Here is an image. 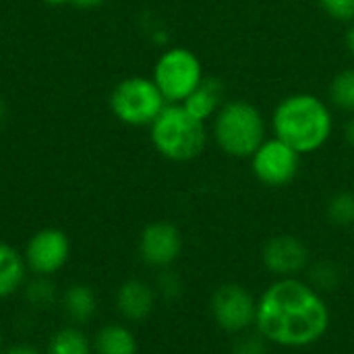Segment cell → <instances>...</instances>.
Returning <instances> with one entry per match:
<instances>
[{"label":"cell","mask_w":354,"mask_h":354,"mask_svg":"<svg viewBox=\"0 0 354 354\" xmlns=\"http://www.w3.org/2000/svg\"><path fill=\"white\" fill-rule=\"evenodd\" d=\"M0 348H2V334H0Z\"/></svg>","instance_id":"obj_31"},{"label":"cell","mask_w":354,"mask_h":354,"mask_svg":"<svg viewBox=\"0 0 354 354\" xmlns=\"http://www.w3.org/2000/svg\"><path fill=\"white\" fill-rule=\"evenodd\" d=\"M307 274H309L307 282H309L315 290H319L322 295L334 292V290L342 284V280H344L342 268H340L338 263L330 261V259H322V261L311 263V266L307 268Z\"/></svg>","instance_id":"obj_17"},{"label":"cell","mask_w":354,"mask_h":354,"mask_svg":"<svg viewBox=\"0 0 354 354\" xmlns=\"http://www.w3.org/2000/svg\"><path fill=\"white\" fill-rule=\"evenodd\" d=\"M216 145L230 158H251L266 141V118L261 110L247 100H230L214 116Z\"/></svg>","instance_id":"obj_4"},{"label":"cell","mask_w":354,"mask_h":354,"mask_svg":"<svg viewBox=\"0 0 354 354\" xmlns=\"http://www.w3.org/2000/svg\"><path fill=\"white\" fill-rule=\"evenodd\" d=\"M183 253V234L172 222H151L139 236V255L149 268L166 270Z\"/></svg>","instance_id":"obj_10"},{"label":"cell","mask_w":354,"mask_h":354,"mask_svg":"<svg viewBox=\"0 0 354 354\" xmlns=\"http://www.w3.org/2000/svg\"><path fill=\"white\" fill-rule=\"evenodd\" d=\"M48 6H62V4H68L71 0H44Z\"/></svg>","instance_id":"obj_30"},{"label":"cell","mask_w":354,"mask_h":354,"mask_svg":"<svg viewBox=\"0 0 354 354\" xmlns=\"http://www.w3.org/2000/svg\"><path fill=\"white\" fill-rule=\"evenodd\" d=\"M116 307L127 322H143L156 307V290L143 280H127L116 292Z\"/></svg>","instance_id":"obj_12"},{"label":"cell","mask_w":354,"mask_h":354,"mask_svg":"<svg viewBox=\"0 0 354 354\" xmlns=\"http://www.w3.org/2000/svg\"><path fill=\"white\" fill-rule=\"evenodd\" d=\"M209 311L214 324L222 332L239 336L255 328L257 299L247 286L239 282H226L214 290Z\"/></svg>","instance_id":"obj_7"},{"label":"cell","mask_w":354,"mask_h":354,"mask_svg":"<svg viewBox=\"0 0 354 354\" xmlns=\"http://www.w3.org/2000/svg\"><path fill=\"white\" fill-rule=\"evenodd\" d=\"M263 268L276 278H299L311 266V251L297 234H276L261 249Z\"/></svg>","instance_id":"obj_9"},{"label":"cell","mask_w":354,"mask_h":354,"mask_svg":"<svg viewBox=\"0 0 354 354\" xmlns=\"http://www.w3.org/2000/svg\"><path fill=\"white\" fill-rule=\"evenodd\" d=\"M106 0H71V4L79 6V8H95L100 4H104Z\"/></svg>","instance_id":"obj_27"},{"label":"cell","mask_w":354,"mask_h":354,"mask_svg":"<svg viewBox=\"0 0 354 354\" xmlns=\"http://www.w3.org/2000/svg\"><path fill=\"white\" fill-rule=\"evenodd\" d=\"M68 236L58 228H44L29 239L23 257L31 272L37 276H50L68 261Z\"/></svg>","instance_id":"obj_11"},{"label":"cell","mask_w":354,"mask_h":354,"mask_svg":"<svg viewBox=\"0 0 354 354\" xmlns=\"http://www.w3.org/2000/svg\"><path fill=\"white\" fill-rule=\"evenodd\" d=\"M97 301L93 288L87 284H73L64 292V311L75 324H85L95 315Z\"/></svg>","instance_id":"obj_16"},{"label":"cell","mask_w":354,"mask_h":354,"mask_svg":"<svg viewBox=\"0 0 354 354\" xmlns=\"http://www.w3.org/2000/svg\"><path fill=\"white\" fill-rule=\"evenodd\" d=\"M4 354H39L35 348L27 346V344H19V346H12L10 351H6Z\"/></svg>","instance_id":"obj_28"},{"label":"cell","mask_w":354,"mask_h":354,"mask_svg":"<svg viewBox=\"0 0 354 354\" xmlns=\"http://www.w3.org/2000/svg\"><path fill=\"white\" fill-rule=\"evenodd\" d=\"M332 326L326 297L301 278H276L257 299L255 330L280 348H309Z\"/></svg>","instance_id":"obj_1"},{"label":"cell","mask_w":354,"mask_h":354,"mask_svg":"<svg viewBox=\"0 0 354 354\" xmlns=\"http://www.w3.org/2000/svg\"><path fill=\"white\" fill-rule=\"evenodd\" d=\"M25 257H21L10 245L0 241V299L15 295L25 280Z\"/></svg>","instance_id":"obj_14"},{"label":"cell","mask_w":354,"mask_h":354,"mask_svg":"<svg viewBox=\"0 0 354 354\" xmlns=\"http://www.w3.org/2000/svg\"><path fill=\"white\" fill-rule=\"evenodd\" d=\"M330 100L342 112L354 114V68H344L332 79Z\"/></svg>","instance_id":"obj_19"},{"label":"cell","mask_w":354,"mask_h":354,"mask_svg":"<svg viewBox=\"0 0 354 354\" xmlns=\"http://www.w3.org/2000/svg\"><path fill=\"white\" fill-rule=\"evenodd\" d=\"M222 95H224V87H222V81L220 79H214V77H205L201 81V85L183 102L185 110L189 114H193L197 120L201 122H207L209 118L216 116V112L220 110V106L224 104L222 102Z\"/></svg>","instance_id":"obj_13"},{"label":"cell","mask_w":354,"mask_h":354,"mask_svg":"<svg viewBox=\"0 0 354 354\" xmlns=\"http://www.w3.org/2000/svg\"><path fill=\"white\" fill-rule=\"evenodd\" d=\"M249 160L253 176L272 189L290 185L301 168V153L278 137L266 139Z\"/></svg>","instance_id":"obj_8"},{"label":"cell","mask_w":354,"mask_h":354,"mask_svg":"<svg viewBox=\"0 0 354 354\" xmlns=\"http://www.w3.org/2000/svg\"><path fill=\"white\" fill-rule=\"evenodd\" d=\"M6 112H8V110H6V104H4V100L0 97V127H2L4 120H6Z\"/></svg>","instance_id":"obj_29"},{"label":"cell","mask_w":354,"mask_h":354,"mask_svg":"<svg viewBox=\"0 0 354 354\" xmlns=\"http://www.w3.org/2000/svg\"><path fill=\"white\" fill-rule=\"evenodd\" d=\"M48 354H91V346L79 328H62L50 338Z\"/></svg>","instance_id":"obj_18"},{"label":"cell","mask_w":354,"mask_h":354,"mask_svg":"<svg viewBox=\"0 0 354 354\" xmlns=\"http://www.w3.org/2000/svg\"><path fill=\"white\" fill-rule=\"evenodd\" d=\"M93 348L97 354H137V338L122 324H108L95 334Z\"/></svg>","instance_id":"obj_15"},{"label":"cell","mask_w":354,"mask_h":354,"mask_svg":"<svg viewBox=\"0 0 354 354\" xmlns=\"http://www.w3.org/2000/svg\"><path fill=\"white\" fill-rule=\"evenodd\" d=\"M328 220L338 228L354 226V193L353 191H338L328 201Z\"/></svg>","instance_id":"obj_20"},{"label":"cell","mask_w":354,"mask_h":354,"mask_svg":"<svg viewBox=\"0 0 354 354\" xmlns=\"http://www.w3.org/2000/svg\"><path fill=\"white\" fill-rule=\"evenodd\" d=\"M166 104H183L205 79L197 54L189 48H168L160 54L151 73Z\"/></svg>","instance_id":"obj_6"},{"label":"cell","mask_w":354,"mask_h":354,"mask_svg":"<svg viewBox=\"0 0 354 354\" xmlns=\"http://www.w3.org/2000/svg\"><path fill=\"white\" fill-rule=\"evenodd\" d=\"M274 137L288 143L301 156L319 151L334 133V114L315 93H290L272 114Z\"/></svg>","instance_id":"obj_2"},{"label":"cell","mask_w":354,"mask_h":354,"mask_svg":"<svg viewBox=\"0 0 354 354\" xmlns=\"http://www.w3.org/2000/svg\"><path fill=\"white\" fill-rule=\"evenodd\" d=\"M158 290L166 297V299H178L183 295V280L176 272L172 270H164L158 278Z\"/></svg>","instance_id":"obj_24"},{"label":"cell","mask_w":354,"mask_h":354,"mask_svg":"<svg viewBox=\"0 0 354 354\" xmlns=\"http://www.w3.org/2000/svg\"><path fill=\"white\" fill-rule=\"evenodd\" d=\"M344 44L348 48V52L354 56V21L348 23V29H346V35H344Z\"/></svg>","instance_id":"obj_26"},{"label":"cell","mask_w":354,"mask_h":354,"mask_svg":"<svg viewBox=\"0 0 354 354\" xmlns=\"http://www.w3.org/2000/svg\"><path fill=\"white\" fill-rule=\"evenodd\" d=\"M110 112L127 127H149L166 108V100L151 77H127L108 97Z\"/></svg>","instance_id":"obj_5"},{"label":"cell","mask_w":354,"mask_h":354,"mask_svg":"<svg viewBox=\"0 0 354 354\" xmlns=\"http://www.w3.org/2000/svg\"><path fill=\"white\" fill-rule=\"evenodd\" d=\"M344 139H346V143L354 147V114L346 120V124H344Z\"/></svg>","instance_id":"obj_25"},{"label":"cell","mask_w":354,"mask_h":354,"mask_svg":"<svg viewBox=\"0 0 354 354\" xmlns=\"http://www.w3.org/2000/svg\"><path fill=\"white\" fill-rule=\"evenodd\" d=\"M322 10L340 23L354 21V0H317Z\"/></svg>","instance_id":"obj_23"},{"label":"cell","mask_w":354,"mask_h":354,"mask_svg":"<svg viewBox=\"0 0 354 354\" xmlns=\"http://www.w3.org/2000/svg\"><path fill=\"white\" fill-rule=\"evenodd\" d=\"M270 342L257 332V330H249L236 336V340L232 342L230 354H268L270 351Z\"/></svg>","instance_id":"obj_21"},{"label":"cell","mask_w":354,"mask_h":354,"mask_svg":"<svg viewBox=\"0 0 354 354\" xmlns=\"http://www.w3.org/2000/svg\"><path fill=\"white\" fill-rule=\"evenodd\" d=\"M149 141L162 158L183 164L203 153L207 129L205 122L189 114L183 104H166L160 116L149 124Z\"/></svg>","instance_id":"obj_3"},{"label":"cell","mask_w":354,"mask_h":354,"mask_svg":"<svg viewBox=\"0 0 354 354\" xmlns=\"http://www.w3.org/2000/svg\"><path fill=\"white\" fill-rule=\"evenodd\" d=\"M54 299H56V288L50 280L37 278L35 282H31L27 286V301L37 309L50 307L54 303Z\"/></svg>","instance_id":"obj_22"}]
</instances>
